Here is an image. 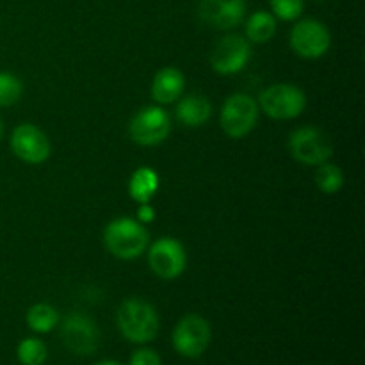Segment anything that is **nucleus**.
I'll list each match as a JSON object with an SVG mask.
<instances>
[{
  "mask_svg": "<svg viewBox=\"0 0 365 365\" xmlns=\"http://www.w3.org/2000/svg\"><path fill=\"white\" fill-rule=\"evenodd\" d=\"M135 220L143 225H148L152 221H155V209L152 207V203H141V207L138 209V217Z\"/></svg>",
  "mask_w": 365,
  "mask_h": 365,
  "instance_id": "b1692460",
  "label": "nucleus"
},
{
  "mask_svg": "<svg viewBox=\"0 0 365 365\" xmlns=\"http://www.w3.org/2000/svg\"><path fill=\"white\" fill-rule=\"evenodd\" d=\"M16 356L21 365H43L48 356V351L41 339L27 337L18 344Z\"/></svg>",
  "mask_w": 365,
  "mask_h": 365,
  "instance_id": "aec40b11",
  "label": "nucleus"
},
{
  "mask_svg": "<svg viewBox=\"0 0 365 365\" xmlns=\"http://www.w3.org/2000/svg\"><path fill=\"white\" fill-rule=\"evenodd\" d=\"M185 89V77L180 70L175 66H166L159 70L153 77L152 88V98L155 100L159 106H168V103H175L182 96Z\"/></svg>",
  "mask_w": 365,
  "mask_h": 365,
  "instance_id": "4468645a",
  "label": "nucleus"
},
{
  "mask_svg": "<svg viewBox=\"0 0 365 365\" xmlns=\"http://www.w3.org/2000/svg\"><path fill=\"white\" fill-rule=\"evenodd\" d=\"M257 103L271 120H294L305 110L307 95L294 84H273L260 93Z\"/></svg>",
  "mask_w": 365,
  "mask_h": 365,
  "instance_id": "20e7f679",
  "label": "nucleus"
},
{
  "mask_svg": "<svg viewBox=\"0 0 365 365\" xmlns=\"http://www.w3.org/2000/svg\"><path fill=\"white\" fill-rule=\"evenodd\" d=\"M148 266L163 280H175L187 266V253L175 237H159L148 245Z\"/></svg>",
  "mask_w": 365,
  "mask_h": 365,
  "instance_id": "1a4fd4ad",
  "label": "nucleus"
},
{
  "mask_svg": "<svg viewBox=\"0 0 365 365\" xmlns=\"http://www.w3.org/2000/svg\"><path fill=\"white\" fill-rule=\"evenodd\" d=\"M289 45L292 52L302 59H321L331 46V34L323 21L316 18H305L296 21L291 29Z\"/></svg>",
  "mask_w": 365,
  "mask_h": 365,
  "instance_id": "423d86ee",
  "label": "nucleus"
},
{
  "mask_svg": "<svg viewBox=\"0 0 365 365\" xmlns=\"http://www.w3.org/2000/svg\"><path fill=\"white\" fill-rule=\"evenodd\" d=\"M198 14L210 27L230 31L245 20L246 0H200Z\"/></svg>",
  "mask_w": 365,
  "mask_h": 365,
  "instance_id": "ddd939ff",
  "label": "nucleus"
},
{
  "mask_svg": "<svg viewBox=\"0 0 365 365\" xmlns=\"http://www.w3.org/2000/svg\"><path fill=\"white\" fill-rule=\"evenodd\" d=\"M252 59V43L239 34H228L214 45L210 52V66L220 75H235L246 68Z\"/></svg>",
  "mask_w": 365,
  "mask_h": 365,
  "instance_id": "9d476101",
  "label": "nucleus"
},
{
  "mask_svg": "<svg viewBox=\"0 0 365 365\" xmlns=\"http://www.w3.org/2000/svg\"><path fill=\"white\" fill-rule=\"evenodd\" d=\"M177 103V120L189 128H198L209 121L212 116V106L203 95H187L184 98H178Z\"/></svg>",
  "mask_w": 365,
  "mask_h": 365,
  "instance_id": "2eb2a0df",
  "label": "nucleus"
},
{
  "mask_svg": "<svg viewBox=\"0 0 365 365\" xmlns=\"http://www.w3.org/2000/svg\"><path fill=\"white\" fill-rule=\"evenodd\" d=\"M269 6L277 20L294 21L305 11V0H269Z\"/></svg>",
  "mask_w": 365,
  "mask_h": 365,
  "instance_id": "4be33fe9",
  "label": "nucleus"
},
{
  "mask_svg": "<svg viewBox=\"0 0 365 365\" xmlns=\"http://www.w3.org/2000/svg\"><path fill=\"white\" fill-rule=\"evenodd\" d=\"M278 20L269 11L259 9L246 20V39L250 43H267L277 34Z\"/></svg>",
  "mask_w": 365,
  "mask_h": 365,
  "instance_id": "f3484780",
  "label": "nucleus"
},
{
  "mask_svg": "<svg viewBox=\"0 0 365 365\" xmlns=\"http://www.w3.org/2000/svg\"><path fill=\"white\" fill-rule=\"evenodd\" d=\"M24 95V84L16 75L0 71V107H11Z\"/></svg>",
  "mask_w": 365,
  "mask_h": 365,
  "instance_id": "412c9836",
  "label": "nucleus"
},
{
  "mask_svg": "<svg viewBox=\"0 0 365 365\" xmlns=\"http://www.w3.org/2000/svg\"><path fill=\"white\" fill-rule=\"evenodd\" d=\"M259 103L246 93H235L225 100L220 110L221 130L232 139H242L257 127Z\"/></svg>",
  "mask_w": 365,
  "mask_h": 365,
  "instance_id": "7ed1b4c3",
  "label": "nucleus"
},
{
  "mask_svg": "<svg viewBox=\"0 0 365 365\" xmlns=\"http://www.w3.org/2000/svg\"><path fill=\"white\" fill-rule=\"evenodd\" d=\"M212 339V330L205 317L198 314H187L175 327L171 341L178 355L185 359H198L207 351Z\"/></svg>",
  "mask_w": 365,
  "mask_h": 365,
  "instance_id": "6e6552de",
  "label": "nucleus"
},
{
  "mask_svg": "<svg viewBox=\"0 0 365 365\" xmlns=\"http://www.w3.org/2000/svg\"><path fill=\"white\" fill-rule=\"evenodd\" d=\"M11 150L25 164H43L52 155L48 135L32 123H21L11 134Z\"/></svg>",
  "mask_w": 365,
  "mask_h": 365,
  "instance_id": "f8f14e48",
  "label": "nucleus"
},
{
  "mask_svg": "<svg viewBox=\"0 0 365 365\" xmlns=\"http://www.w3.org/2000/svg\"><path fill=\"white\" fill-rule=\"evenodd\" d=\"M316 168L317 170L316 175H314V180H316L317 189L321 192H324V195H335V192L341 191L342 185H344V173H342V170L337 164L327 160V163L319 164Z\"/></svg>",
  "mask_w": 365,
  "mask_h": 365,
  "instance_id": "6ab92c4d",
  "label": "nucleus"
},
{
  "mask_svg": "<svg viewBox=\"0 0 365 365\" xmlns=\"http://www.w3.org/2000/svg\"><path fill=\"white\" fill-rule=\"evenodd\" d=\"M27 327L36 334H48L59 324V312L48 303H36L25 314Z\"/></svg>",
  "mask_w": 365,
  "mask_h": 365,
  "instance_id": "a211bd4d",
  "label": "nucleus"
},
{
  "mask_svg": "<svg viewBox=\"0 0 365 365\" xmlns=\"http://www.w3.org/2000/svg\"><path fill=\"white\" fill-rule=\"evenodd\" d=\"M116 323L121 335L134 344H146L159 334L160 319L155 307L145 299L128 298L120 305Z\"/></svg>",
  "mask_w": 365,
  "mask_h": 365,
  "instance_id": "f03ea898",
  "label": "nucleus"
},
{
  "mask_svg": "<svg viewBox=\"0 0 365 365\" xmlns=\"http://www.w3.org/2000/svg\"><path fill=\"white\" fill-rule=\"evenodd\" d=\"M171 130V118L160 106H146L128 123L130 139L139 146H157L166 141Z\"/></svg>",
  "mask_w": 365,
  "mask_h": 365,
  "instance_id": "0eeeda50",
  "label": "nucleus"
},
{
  "mask_svg": "<svg viewBox=\"0 0 365 365\" xmlns=\"http://www.w3.org/2000/svg\"><path fill=\"white\" fill-rule=\"evenodd\" d=\"M159 184L160 178L157 171L148 166H141L128 178V196L139 205L150 203L159 191Z\"/></svg>",
  "mask_w": 365,
  "mask_h": 365,
  "instance_id": "dca6fc26",
  "label": "nucleus"
},
{
  "mask_svg": "<svg viewBox=\"0 0 365 365\" xmlns=\"http://www.w3.org/2000/svg\"><path fill=\"white\" fill-rule=\"evenodd\" d=\"M150 234L134 217H116L103 228V246L120 260H134L146 252Z\"/></svg>",
  "mask_w": 365,
  "mask_h": 365,
  "instance_id": "f257e3e1",
  "label": "nucleus"
},
{
  "mask_svg": "<svg viewBox=\"0 0 365 365\" xmlns=\"http://www.w3.org/2000/svg\"><path fill=\"white\" fill-rule=\"evenodd\" d=\"M2 138H4V123L2 120H0V141H2Z\"/></svg>",
  "mask_w": 365,
  "mask_h": 365,
  "instance_id": "a878e982",
  "label": "nucleus"
},
{
  "mask_svg": "<svg viewBox=\"0 0 365 365\" xmlns=\"http://www.w3.org/2000/svg\"><path fill=\"white\" fill-rule=\"evenodd\" d=\"M95 365H121V364L116 362V360H102V362H98Z\"/></svg>",
  "mask_w": 365,
  "mask_h": 365,
  "instance_id": "393cba45",
  "label": "nucleus"
},
{
  "mask_svg": "<svg viewBox=\"0 0 365 365\" xmlns=\"http://www.w3.org/2000/svg\"><path fill=\"white\" fill-rule=\"evenodd\" d=\"M289 152L298 163L305 166H319L334 157V143L327 132L317 127L296 128L289 135Z\"/></svg>",
  "mask_w": 365,
  "mask_h": 365,
  "instance_id": "39448f33",
  "label": "nucleus"
},
{
  "mask_svg": "<svg viewBox=\"0 0 365 365\" xmlns=\"http://www.w3.org/2000/svg\"><path fill=\"white\" fill-rule=\"evenodd\" d=\"M130 365H163V360L153 349L141 348L132 353Z\"/></svg>",
  "mask_w": 365,
  "mask_h": 365,
  "instance_id": "5701e85b",
  "label": "nucleus"
},
{
  "mask_svg": "<svg viewBox=\"0 0 365 365\" xmlns=\"http://www.w3.org/2000/svg\"><path fill=\"white\" fill-rule=\"evenodd\" d=\"M61 339L71 353L81 356L93 355L98 349L100 331L95 321L86 314L73 312L61 323Z\"/></svg>",
  "mask_w": 365,
  "mask_h": 365,
  "instance_id": "9b49d317",
  "label": "nucleus"
}]
</instances>
